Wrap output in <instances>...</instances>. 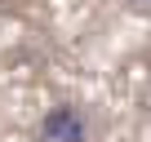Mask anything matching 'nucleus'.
<instances>
[{
    "mask_svg": "<svg viewBox=\"0 0 151 142\" xmlns=\"http://www.w3.org/2000/svg\"><path fill=\"white\" fill-rule=\"evenodd\" d=\"M40 138L45 142H89V120L80 107H53L40 120Z\"/></svg>",
    "mask_w": 151,
    "mask_h": 142,
    "instance_id": "nucleus-1",
    "label": "nucleus"
},
{
    "mask_svg": "<svg viewBox=\"0 0 151 142\" xmlns=\"http://www.w3.org/2000/svg\"><path fill=\"white\" fill-rule=\"evenodd\" d=\"M124 5H129L133 14H142V18H151V0H124Z\"/></svg>",
    "mask_w": 151,
    "mask_h": 142,
    "instance_id": "nucleus-2",
    "label": "nucleus"
},
{
    "mask_svg": "<svg viewBox=\"0 0 151 142\" xmlns=\"http://www.w3.org/2000/svg\"><path fill=\"white\" fill-rule=\"evenodd\" d=\"M147 71H151V62H147Z\"/></svg>",
    "mask_w": 151,
    "mask_h": 142,
    "instance_id": "nucleus-3",
    "label": "nucleus"
}]
</instances>
